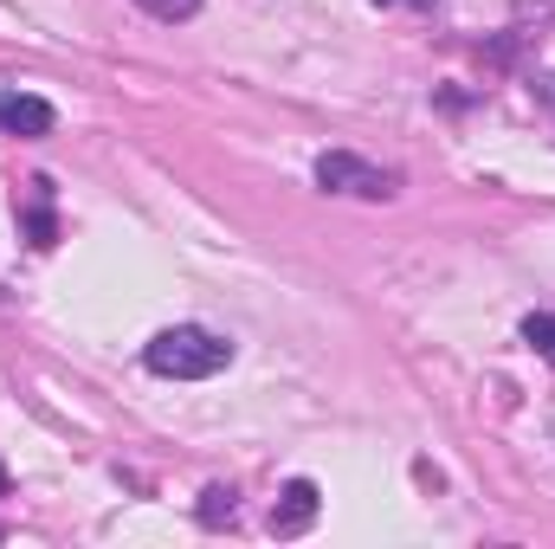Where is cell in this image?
Instances as JSON below:
<instances>
[{
    "label": "cell",
    "instance_id": "cell-4",
    "mask_svg": "<svg viewBox=\"0 0 555 549\" xmlns=\"http://www.w3.org/2000/svg\"><path fill=\"white\" fill-rule=\"evenodd\" d=\"M317 511H323V491H317L310 478H291L272 505V537H304V531L317 524Z\"/></svg>",
    "mask_w": 555,
    "mask_h": 549
},
{
    "label": "cell",
    "instance_id": "cell-7",
    "mask_svg": "<svg viewBox=\"0 0 555 549\" xmlns=\"http://www.w3.org/2000/svg\"><path fill=\"white\" fill-rule=\"evenodd\" d=\"M524 343L555 362V310H530V317H524Z\"/></svg>",
    "mask_w": 555,
    "mask_h": 549
},
{
    "label": "cell",
    "instance_id": "cell-10",
    "mask_svg": "<svg viewBox=\"0 0 555 549\" xmlns=\"http://www.w3.org/2000/svg\"><path fill=\"white\" fill-rule=\"evenodd\" d=\"M375 7H414V13H433L439 0H375Z\"/></svg>",
    "mask_w": 555,
    "mask_h": 549
},
{
    "label": "cell",
    "instance_id": "cell-11",
    "mask_svg": "<svg viewBox=\"0 0 555 549\" xmlns=\"http://www.w3.org/2000/svg\"><path fill=\"white\" fill-rule=\"evenodd\" d=\"M0 498H7V465H0Z\"/></svg>",
    "mask_w": 555,
    "mask_h": 549
},
{
    "label": "cell",
    "instance_id": "cell-2",
    "mask_svg": "<svg viewBox=\"0 0 555 549\" xmlns=\"http://www.w3.org/2000/svg\"><path fill=\"white\" fill-rule=\"evenodd\" d=\"M317 188L323 194H356V201H388L401 188V175L395 168H375V162H362L349 149H323L317 155Z\"/></svg>",
    "mask_w": 555,
    "mask_h": 549
},
{
    "label": "cell",
    "instance_id": "cell-5",
    "mask_svg": "<svg viewBox=\"0 0 555 549\" xmlns=\"http://www.w3.org/2000/svg\"><path fill=\"white\" fill-rule=\"evenodd\" d=\"M20 233L46 253V246H59V214H52V181L39 175V181H26V207H20Z\"/></svg>",
    "mask_w": 555,
    "mask_h": 549
},
{
    "label": "cell",
    "instance_id": "cell-3",
    "mask_svg": "<svg viewBox=\"0 0 555 549\" xmlns=\"http://www.w3.org/2000/svg\"><path fill=\"white\" fill-rule=\"evenodd\" d=\"M52 124H59V111L46 104V98H33V91H0V137H52Z\"/></svg>",
    "mask_w": 555,
    "mask_h": 549
},
{
    "label": "cell",
    "instance_id": "cell-8",
    "mask_svg": "<svg viewBox=\"0 0 555 549\" xmlns=\"http://www.w3.org/2000/svg\"><path fill=\"white\" fill-rule=\"evenodd\" d=\"M137 7H142V13H155V20H168V26L201 13V0H137Z\"/></svg>",
    "mask_w": 555,
    "mask_h": 549
},
{
    "label": "cell",
    "instance_id": "cell-1",
    "mask_svg": "<svg viewBox=\"0 0 555 549\" xmlns=\"http://www.w3.org/2000/svg\"><path fill=\"white\" fill-rule=\"evenodd\" d=\"M142 362L162 382H207V375H220L233 362V343L220 330H207V323H175L142 349Z\"/></svg>",
    "mask_w": 555,
    "mask_h": 549
},
{
    "label": "cell",
    "instance_id": "cell-9",
    "mask_svg": "<svg viewBox=\"0 0 555 549\" xmlns=\"http://www.w3.org/2000/svg\"><path fill=\"white\" fill-rule=\"evenodd\" d=\"M530 91H537V104H550V111H555V72H537V78H530Z\"/></svg>",
    "mask_w": 555,
    "mask_h": 549
},
{
    "label": "cell",
    "instance_id": "cell-6",
    "mask_svg": "<svg viewBox=\"0 0 555 549\" xmlns=\"http://www.w3.org/2000/svg\"><path fill=\"white\" fill-rule=\"evenodd\" d=\"M233 518H240L233 485H207V491H201V524H207V531H220V524H233Z\"/></svg>",
    "mask_w": 555,
    "mask_h": 549
}]
</instances>
